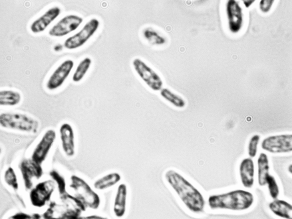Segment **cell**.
I'll return each instance as SVG.
<instances>
[{
    "mask_svg": "<svg viewBox=\"0 0 292 219\" xmlns=\"http://www.w3.org/2000/svg\"><path fill=\"white\" fill-rule=\"evenodd\" d=\"M165 179L182 202L190 210L201 212L205 202L200 193L179 173L173 170L167 171Z\"/></svg>",
    "mask_w": 292,
    "mask_h": 219,
    "instance_id": "1",
    "label": "cell"
},
{
    "mask_svg": "<svg viewBox=\"0 0 292 219\" xmlns=\"http://www.w3.org/2000/svg\"><path fill=\"white\" fill-rule=\"evenodd\" d=\"M253 201V196L251 193L241 190L211 196L208 199L209 204L212 209L234 210L247 209L252 205Z\"/></svg>",
    "mask_w": 292,
    "mask_h": 219,
    "instance_id": "2",
    "label": "cell"
},
{
    "mask_svg": "<svg viewBox=\"0 0 292 219\" xmlns=\"http://www.w3.org/2000/svg\"><path fill=\"white\" fill-rule=\"evenodd\" d=\"M0 126L5 129L34 134L39 131L40 125L37 119L25 113L5 112L0 114Z\"/></svg>",
    "mask_w": 292,
    "mask_h": 219,
    "instance_id": "3",
    "label": "cell"
},
{
    "mask_svg": "<svg viewBox=\"0 0 292 219\" xmlns=\"http://www.w3.org/2000/svg\"><path fill=\"white\" fill-rule=\"evenodd\" d=\"M70 188L86 208L96 210L99 208L100 203L99 196L84 180L73 175L70 177Z\"/></svg>",
    "mask_w": 292,
    "mask_h": 219,
    "instance_id": "4",
    "label": "cell"
},
{
    "mask_svg": "<svg viewBox=\"0 0 292 219\" xmlns=\"http://www.w3.org/2000/svg\"><path fill=\"white\" fill-rule=\"evenodd\" d=\"M132 67L135 72L146 85L154 91H160L163 83L159 75L145 62L138 58L132 61Z\"/></svg>",
    "mask_w": 292,
    "mask_h": 219,
    "instance_id": "5",
    "label": "cell"
},
{
    "mask_svg": "<svg viewBox=\"0 0 292 219\" xmlns=\"http://www.w3.org/2000/svg\"><path fill=\"white\" fill-rule=\"evenodd\" d=\"M261 147L271 153L290 152L292 150V134H285L267 136L261 141Z\"/></svg>",
    "mask_w": 292,
    "mask_h": 219,
    "instance_id": "6",
    "label": "cell"
},
{
    "mask_svg": "<svg viewBox=\"0 0 292 219\" xmlns=\"http://www.w3.org/2000/svg\"><path fill=\"white\" fill-rule=\"evenodd\" d=\"M99 21L93 18L86 22L78 32L67 38L64 45L68 49H74L84 45L94 34L99 25Z\"/></svg>",
    "mask_w": 292,
    "mask_h": 219,
    "instance_id": "7",
    "label": "cell"
},
{
    "mask_svg": "<svg viewBox=\"0 0 292 219\" xmlns=\"http://www.w3.org/2000/svg\"><path fill=\"white\" fill-rule=\"evenodd\" d=\"M57 138V133L54 129L51 128L46 130L34 147L31 158L41 164L52 148Z\"/></svg>",
    "mask_w": 292,
    "mask_h": 219,
    "instance_id": "8",
    "label": "cell"
},
{
    "mask_svg": "<svg viewBox=\"0 0 292 219\" xmlns=\"http://www.w3.org/2000/svg\"><path fill=\"white\" fill-rule=\"evenodd\" d=\"M225 16L229 29L235 33L242 29L244 22V16L242 8L235 0H228L225 6Z\"/></svg>",
    "mask_w": 292,
    "mask_h": 219,
    "instance_id": "9",
    "label": "cell"
},
{
    "mask_svg": "<svg viewBox=\"0 0 292 219\" xmlns=\"http://www.w3.org/2000/svg\"><path fill=\"white\" fill-rule=\"evenodd\" d=\"M74 61L65 60L59 65L48 77L46 84V89L54 91L60 87L69 77L73 68Z\"/></svg>",
    "mask_w": 292,
    "mask_h": 219,
    "instance_id": "10",
    "label": "cell"
},
{
    "mask_svg": "<svg viewBox=\"0 0 292 219\" xmlns=\"http://www.w3.org/2000/svg\"><path fill=\"white\" fill-rule=\"evenodd\" d=\"M83 21V18L78 15L72 14L66 15L50 29L49 34L55 37L65 36L76 29Z\"/></svg>",
    "mask_w": 292,
    "mask_h": 219,
    "instance_id": "11",
    "label": "cell"
},
{
    "mask_svg": "<svg viewBox=\"0 0 292 219\" xmlns=\"http://www.w3.org/2000/svg\"><path fill=\"white\" fill-rule=\"evenodd\" d=\"M59 133L62 149L67 156H74L75 152V137L71 125L67 122L60 126Z\"/></svg>",
    "mask_w": 292,
    "mask_h": 219,
    "instance_id": "12",
    "label": "cell"
},
{
    "mask_svg": "<svg viewBox=\"0 0 292 219\" xmlns=\"http://www.w3.org/2000/svg\"><path fill=\"white\" fill-rule=\"evenodd\" d=\"M61 13V9L58 7L50 8L32 23L30 27L31 31L35 34L44 31Z\"/></svg>",
    "mask_w": 292,
    "mask_h": 219,
    "instance_id": "13",
    "label": "cell"
},
{
    "mask_svg": "<svg viewBox=\"0 0 292 219\" xmlns=\"http://www.w3.org/2000/svg\"><path fill=\"white\" fill-rule=\"evenodd\" d=\"M41 164H38L31 158L24 159L20 164V168L26 186L31 188L32 183L31 179L34 176L39 177L41 175L42 169Z\"/></svg>",
    "mask_w": 292,
    "mask_h": 219,
    "instance_id": "14",
    "label": "cell"
},
{
    "mask_svg": "<svg viewBox=\"0 0 292 219\" xmlns=\"http://www.w3.org/2000/svg\"><path fill=\"white\" fill-rule=\"evenodd\" d=\"M239 172L243 186L247 188L252 187L254 182V165L251 158H246L242 161L239 166Z\"/></svg>",
    "mask_w": 292,
    "mask_h": 219,
    "instance_id": "15",
    "label": "cell"
},
{
    "mask_svg": "<svg viewBox=\"0 0 292 219\" xmlns=\"http://www.w3.org/2000/svg\"><path fill=\"white\" fill-rule=\"evenodd\" d=\"M127 188L124 183L118 186L115 195L113 207L114 213L117 217H121L124 214L126 210Z\"/></svg>",
    "mask_w": 292,
    "mask_h": 219,
    "instance_id": "16",
    "label": "cell"
},
{
    "mask_svg": "<svg viewBox=\"0 0 292 219\" xmlns=\"http://www.w3.org/2000/svg\"><path fill=\"white\" fill-rule=\"evenodd\" d=\"M269 207L277 216L286 219L292 218V206L286 201L275 199L269 204Z\"/></svg>",
    "mask_w": 292,
    "mask_h": 219,
    "instance_id": "17",
    "label": "cell"
},
{
    "mask_svg": "<svg viewBox=\"0 0 292 219\" xmlns=\"http://www.w3.org/2000/svg\"><path fill=\"white\" fill-rule=\"evenodd\" d=\"M22 100L19 92L9 89L0 91V106L2 107H13L19 105Z\"/></svg>",
    "mask_w": 292,
    "mask_h": 219,
    "instance_id": "18",
    "label": "cell"
},
{
    "mask_svg": "<svg viewBox=\"0 0 292 219\" xmlns=\"http://www.w3.org/2000/svg\"><path fill=\"white\" fill-rule=\"evenodd\" d=\"M142 35L144 39L152 45L162 46L166 42V39L164 35L151 27L144 28L142 32Z\"/></svg>",
    "mask_w": 292,
    "mask_h": 219,
    "instance_id": "19",
    "label": "cell"
},
{
    "mask_svg": "<svg viewBox=\"0 0 292 219\" xmlns=\"http://www.w3.org/2000/svg\"><path fill=\"white\" fill-rule=\"evenodd\" d=\"M121 179L119 173L116 172L110 173L96 180L94 183V187L98 190H104L116 184Z\"/></svg>",
    "mask_w": 292,
    "mask_h": 219,
    "instance_id": "20",
    "label": "cell"
},
{
    "mask_svg": "<svg viewBox=\"0 0 292 219\" xmlns=\"http://www.w3.org/2000/svg\"><path fill=\"white\" fill-rule=\"evenodd\" d=\"M258 178L259 184L263 186L266 184V178L269 174V165L268 158L265 153L261 152L257 160Z\"/></svg>",
    "mask_w": 292,
    "mask_h": 219,
    "instance_id": "21",
    "label": "cell"
},
{
    "mask_svg": "<svg viewBox=\"0 0 292 219\" xmlns=\"http://www.w3.org/2000/svg\"><path fill=\"white\" fill-rule=\"evenodd\" d=\"M160 91V96L174 107L182 109L186 105V102L181 96L167 88H162Z\"/></svg>",
    "mask_w": 292,
    "mask_h": 219,
    "instance_id": "22",
    "label": "cell"
},
{
    "mask_svg": "<svg viewBox=\"0 0 292 219\" xmlns=\"http://www.w3.org/2000/svg\"><path fill=\"white\" fill-rule=\"evenodd\" d=\"M92 64L91 59L86 57L81 60L78 64L72 76V80L74 83L81 81L84 77L89 70Z\"/></svg>",
    "mask_w": 292,
    "mask_h": 219,
    "instance_id": "23",
    "label": "cell"
},
{
    "mask_svg": "<svg viewBox=\"0 0 292 219\" xmlns=\"http://www.w3.org/2000/svg\"><path fill=\"white\" fill-rule=\"evenodd\" d=\"M270 194L274 199H277L279 193V188L274 178L269 174L266 178Z\"/></svg>",
    "mask_w": 292,
    "mask_h": 219,
    "instance_id": "24",
    "label": "cell"
},
{
    "mask_svg": "<svg viewBox=\"0 0 292 219\" xmlns=\"http://www.w3.org/2000/svg\"><path fill=\"white\" fill-rule=\"evenodd\" d=\"M260 139V136L259 135L255 134L249 140L247 148L248 153L251 158L254 157L257 154Z\"/></svg>",
    "mask_w": 292,
    "mask_h": 219,
    "instance_id": "25",
    "label": "cell"
},
{
    "mask_svg": "<svg viewBox=\"0 0 292 219\" xmlns=\"http://www.w3.org/2000/svg\"><path fill=\"white\" fill-rule=\"evenodd\" d=\"M51 175L57 183L60 195L63 194L67 192L66 184L64 178L55 171H53L51 173Z\"/></svg>",
    "mask_w": 292,
    "mask_h": 219,
    "instance_id": "26",
    "label": "cell"
},
{
    "mask_svg": "<svg viewBox=\"0 0 292 219\" xmlns=\"http://www.w3.org/2000/svg\"><path fill=\"white\" fill-rule=\"evenodd\" d=\"M5 180L7 183L15 189L18 187L16 176L13 169L9 168L6 171L5 174Z\"/></svg>",
    "mask_w": 292,
    "mask_h": 219,
    "instance_id": "27",
    "label": "cell"
},
{
    "mask_svg": "<svg viewBox=\"0 0 292 219\" xmlns=\"http://www.w3.org/2000/svg\"><path fill=\"white\" fill-rule=\"evenodd\" d=\"M274 0H261L259 3V8L263 12L267 13L271 9Z\"/></svg>",
    "mask_w": 292,
    "mask_h": 219,
    "instance_id": "28",
    "label": "cell"
},
{
    "mask_svg": "<svg viewBox=\"0 0 292 219\" xmlns=\"http://www.w3.org/2000/svg\"><path fill=\"white\" fill-rule=\"evenodd\" d=\"M104 217L97 215H90L85 216H80L79 219H106Z\"/></svg>",
    "mask_w": 292,
    "mask_h": 219,
    "instance_id": "29",
    "label": "cell"
},
{
    "mask_svg": "<svg viewBox=\"0 0 292 219\" xmlns=\"http://www.w3.org/2000/svg\"><path fill=\"white\" fill-rule=\"evenodd\" d=\"M29 217L28 215L23 213L18 214L13 216L15 219H27Z\"/></svg>",
    "mask_w": 292,
    "mask_h": 219,
    "instance_id": "30",
    "label": "cell"
},
{
    "mask_svg": "<svg viewBox=\"0 0 292 219\" xmlns=\"http://www.w3.org/2000/svg\"><path fill=\"white\" fill-rule=\"evenodd\" d=\"M254 1H243V3L246 7H249L254 2Z\"/></svg>",
    "mask_w": 292,
    "mask_h": 219,
    "instance_id": "31",
    "label": "cell"
},
{
    "mask_svg": "<svg viewBox=\"0 0 292 219\" xmlns=\"http://www.w3.org/2000/svg\"><path fill=\"white\" fill-rule=\"evenodd\" d=\"M288 170L289 172L291 173H292V164H290L288 167Z\"/></svg>",
    "mask_w": 292,
    "mask_h": 219,
    "instance_id": "32",
    "label": "cell"
}]
</instances>
